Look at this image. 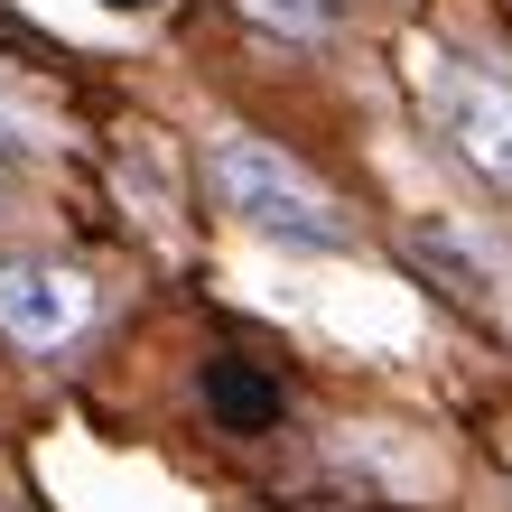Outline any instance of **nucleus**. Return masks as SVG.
I'll list each match as a JSON object with an SVG mask.
<instances>
[{
  "mask_svg": "<svg viewBox=\"0 0 512 512\" xmlns=\"http://www.w3.org/2000/svg\"><path fill=\"white\" fill-rule=\"evenodd\" d=\"M38 140V122H28V103H19V84L0 75V149H28Z\"/></svg>",
  "mask_w": 512,
  "mask_h": 512,
  "instance_id": "obj_6",
  "label": "nucleus"
},
{
  "mask_svg": "<svg viewBox=\"0 0 512 512\" xmlns=\"http://www.w3.org/2000/svg\"><path fill=\"white\" fill-rule=\"evenodd\" d=\"M317 512H373V503H317Z\"/></svg>",
  "mask_w": 512,
  "mask_h": 512,
  "instance_id": "obj_7",
  "label": "nucleus"
},
{
  "mask_svg": "<svg viewBox=\"0 0 512 512\" xmlns=\"http://www.w3.org/2000/svg\"><path fill=\"white\" fill-rule=\"evenodd\" d=\"M196 401H205V419H215L224 438H270L289 419V391H280V373H270L261 354H205Z\"/></svg>",
  "mask_w": 512,
  "mask_h": 512,
  "instance_id": "obj_4",
  "label": "nucleus"
},
{
  "mask_svg": "<svg viewBox=\"0 0 512 512\" xmlns=\"http://www.w3.org/2000/svg\"><path fill=\"white\" fill-rule=\"evenodd\" d=\"M438 131L475 177L512 187V75L475 66V56H447L438 66Z\"/></svg>",
  "mask_w": 512,
  "mask_h": 512,
  "instance_id": "obj_3",
  "label": "nucleus"
},
{
  "mask_svg": "<svg viewBox=\"0 0 512 512\" xmlns=\"http://www.w3.org/2000/svg\"><path fill=\"white\" fill-rule=\"evenodd\" d=\"M112 289L75 261H0V336L28 364H66V354L103 326Z\"/></svg>",
  "mask_w": 512,
  "mask_h": 512,
  "instance_id": "obj_2",
  "label": "nucleus"
},
{
  "mask_svg": "<svg viewBox=\"0 0 512 512\" xmlns=\"http://www.w3.org/2000/svg\"><path fill=\"white\" fill-rule=\"evenodd\" d=\"M233 10L280 47H336V28H345V0H233Z\"/></svg>",
  "mask_w": 512,
  "mask_h": 512,
  "instance_id": "obj_5",
  "label": "nucleus"
},
{
  "mask_svg": "<svg viewBox=\"0 0 512 512\" xmlns=\"http://www.w3.org/2000/svg\"><path fill=\"white\" fill-rule=\"evenodd\" d=\"M205 187H215V205L233 224L270 233V243L354 252V215L336 205V187H317V177L298 168L280 140H261V131H215L205 140Z\"/></svg>",
  "mask_w": 512,
  "mask_h": 512,
  "instance_id": "obj_1",
  "label": "nucleus"
}]
</instances>
